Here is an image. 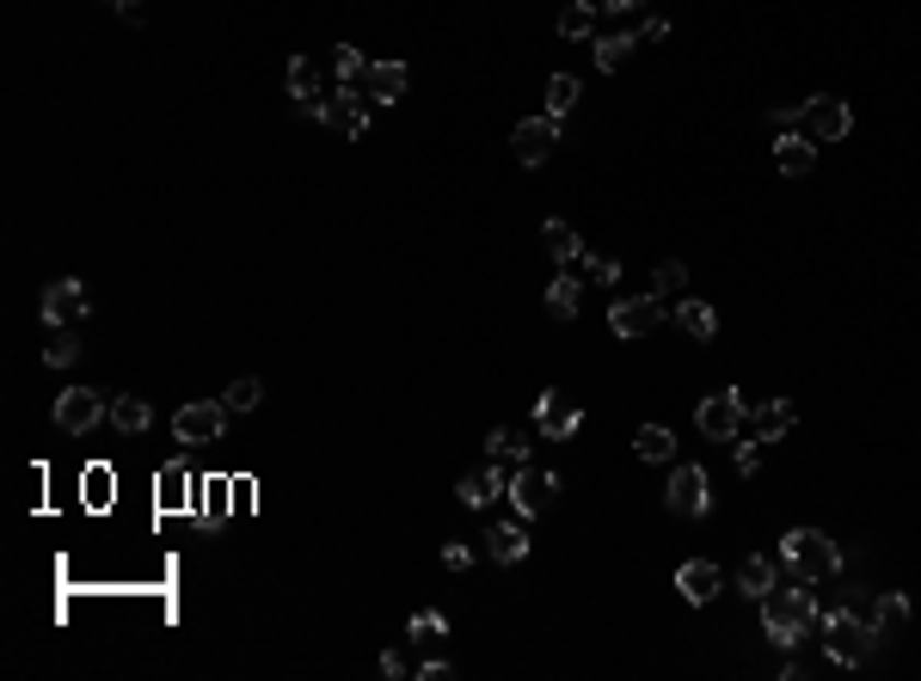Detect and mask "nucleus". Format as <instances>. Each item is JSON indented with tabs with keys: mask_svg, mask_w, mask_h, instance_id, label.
<instances>
[{
	"mask_svg": "<svg viewBox=\"0 0 921 681\" xmlns=\"http://www.w3.org/2000/svg\"><path fill=\"white\" fill-rule=\"evenodd\" d=\"M817 614H824L817 589L811 584H793V577H781V584L762 596V633L774 638V650L805 645V638L817 633Z\"/></svg>",
	"mask_w": 921,
	"mask_h": 681,
	"instance_id": "obj_1",
	"label": "nucleus"
},
{
	"mask_svg": "<svg viewBox=\"0 0 921 681\" xmlns=\"http://www.w3.org/2000/svg\"><path fill=\"white\" fill-rule=\"evenodd\" d=\"M781 577H793V584H824V577H842V546L829 541L824 528H786Z\"/></svg>",
	"mask_w": 921,
	"mask_h": 681,
	"instance_id": "obj_2",
	"label": "nucleus"
},
{
	"mask_svg": "<svg viewBox=\"0 0 921 681\" xmlns=\"http://www.w3.org/2000/svg\"><path fill=\"white\" fill-rule=\"evenodd\" d=\"M817 626H824V657H829V663H842V669L873 663V650L885 645V638H878L866 620H854L848 608H824V614H817Z\"/></svg>",
	"mask_w": 921,
	"mask_h": 681,
	"instance_id": "obj_3",
	"label": "nucleus"
},
{
	"mask_svg": "<svg viewBox=\"0 0 921 681\" xmlns=\"http://www.w3.org/2000/svg\"><path fill=\"white\" fill-rule=\"evenodd\" d=\"M774 129H798V136H811L817 148L824 141H842L854 129V111L842 99H805V105H781L774 111Z\"/></svg>",
	"mask_w": 921,
	"mask_h": 681,
	"instance_id": "obj_4",
	"label": "nucleus"
},
{
	"mask_svg": "<svg viewBox=\"0 0 921 681\" xmlns=\"http://www.w3.org/2000/svg\"><path fill=\"white\" fill-rule=\"evenodd\" d=\"M670 320V308H664V295H614V308H609V332L614 338H652L657 325Z\"/></svg>",
	"mask_w": 921,
	"mask_h": 681,
	"instance_id": "obj_5",
	"label": "nucleus"
},
{
	"mask_svg": "<svg viewBox=\"0 0 921 681\" xmlns=\"http://www.w3.org/2000/svg\"><path fill=\"white\" fill-rule=\"evenodd\" d=\"M694 424H701L706 442H737V430L750 424V405H744V393H737V388L706 393V400L694 405Z\"/></svg>",
	"mask_w": 921,
	"mask_h": 681,
	"instance_id": "obj_6",
	"label": "nucleus"
},
{
	"mask_svg": "<svg viewBox=\"0 0 921 681\" xmlns=\"http://www.w3.org/2000/svg\"><path fill=\"white\" fill-rule=\"evenodd\" d=\"M706 504H713V480H706V466L682 461L670 473V485H664V510L682 516V522H694V516H706Z\"/></svg>",
	"mask_w": 921,
	"mask_h": 681,
	"instance_id": "obj_7",
	"label": "nucleus"
},
{
	"mask_svg": "<svg viewBox=\"0 0 921 681\" xmlns=\"http://www.w3.org/2000/svg\"><path fill=\"white\" fill-rule=\"evenodd\" d=\"M105 418H111V400H105V393H93V388H62V393H56V430L93 436Z\"/></svg>",
	"mask_w": 921,
	"mask_h": 681,
	"instance_id": "obj_8",
	"label": "nucleus"
},
{
	"mask_svg": "<svg viewBox=\"0 0 921 681\" xmlns=\"http://www.w3.org/2000/svg\"><path fill=\"white\" fill-rule=\"evenodd\" d=\"M510 504L516 516H546L553 504H560V473H546V466H529V461H516V480H510Z\"/></svg>",
	"mask_w": 921,
	"mask_h": 681,
	"instance_id": "obj_9",
	"label": "nucleus"
},
{
	"mask_svg": "<svg viewBox=\"0 0 921 681\" xmlns=\"http://www.w3.org/2000/svg\"><path fill=\"white\" fill-rule=\"evenodd\" d=\"M37 313H44V325L56 332V325L87 320V313H93V295H87V282H80V277H62V282H49V289H44Z\"/></svg>",
	"mask_w": 921,
	"mask_h": 681,
	"instance_id": "obj_10",
	"label": "nucleus"
},
{
	"mask_svg": "<svg viewBox=\"0 0 921 681\" xmlns=\"http://www.w3.org/2000/svg\"><path fill=\"white\" fill-rule=\"evenodd\" d=\"M510 148H516V160L522 166H546V154L560 148V117H522V124L510 129Z\"/></svg>",
	"mask_w": 921,
	"mask_h": 681,
	"instance_id": "obj_11",
	"label": "nucleus"
},
{
	"mask_svg": "<svg viewBox=\"0 0 921 681\" xmlns=\"http://www.w3.org/2000/svg\"><path fill=\"white\" fill-rule=\"evenodd\" d=\"M584 430V405L572 400V393H541V405H534V436H546V442H565V436Z\"/></svg>",
	"mask_w": 921,
	"mask_h": 681,
	"instance_id": "obj_12",
	"label": "nucleus"
},
{
	"mask_svg": "<svg viewBox=\"0 0 921 681\" xmlns=\"http://www.w3.org/2000/svg\"><path fill=\"white\" fill-rule=\"evenodd\" d=\"M221 424H228V405L221 400H191V405H179L172 436L179 442H221Z\"/></svg>",
	"mask_w": 921,
	"mask_h": 681,
	"instance_id": "obj_13",
	"label": "nucleus"
},
{
	"mask_svg": "<svg viewBox=\"0 0 921 681\" xmlns=\"http://www.w3.org/2000/svg\"><path fill=\"white\" fill-rule=\"evenodd\" d=\"M369 105H376V99L362 93V86H338L332 105H320V124L338 129V136H362V129H369Z\"/></svg>",
	"mask_w": 921,
	"mask_h": 681,
	"instance_id": "obj_14",
	"label": "nucleus"
},
{
	"mask_svg": "<svg viewBox=\"0 0 921 681\" xmlns=\"http://www.w3.org/2000/svg\"><path fill=\"white\" fill-rule=\"evenodd\" d=\"M676 589H682V602L706 608L718 589H725V572H718L713 558H682V565H676Z\"/></svg>",
	"mask_w": 921,
	"mask_h": 681,
	"instance_id": "obj_15",
	"label": "nucleus"
},
{
	"mask_svg": "<svg viewBox=\"0 0 921 681\" xmlns=\"http://www.w3.org/2000/svg\"><path fill=\"white\" fill-rule=\"evenodd\" d=\"M516 480V466H480V473H461V485H454V497L468 504V510H485L492 497H504Z\"/></svg>",
	"mask_w": 921,
	"mask_h": 681,
	"instance_id": "obj_16",
	"label": "nucleus"
},
{
	"mask_svg": "<svg viewBox=\"0 0 921 681\" xmlns=\"http://www.w3.org/2000/svg\"><path fill=\"white\" fill-rule=\"evenodd\" d=\"M412 86V68L406 62H369L362 68V93L376 99V105H400Z\"/></svg>",
	"mask_w": 921,
	"mask_h": 681,
	"instance_id": "obj_17",
	"label": "nucleus"
},
{
	"mask_svg": "<svg viewBox=\"0 0 921 681\" xmlns=\"http://www.w3.org/2000/svg\"><path fill=\"white\" fill-rule=\"evenodd\" d=\"M817 166V141L798 136V129H781V141H774V172L781 178H811Z\"/></svg>",
	"mask_w": 921,
	"mask_h": 681,
	"instance_id": "obj_18",
	"label": "nucleus"
},
{
	"mask_svg": "<svg viewBox=\"0 0 921 681\" xmlns=\"http://www.w3.org/2000/svg\"><path fill=\"white\" fill-rule=\"evenodd\" d=\"M485 558H498V565H522V558H529V516L492 528V534H485Z\"/></svg>",
	"mask_w": 921,
	"mask_h": 681,
	"instance_id": "obj_19",
	"label": "nucleus"
},
{
	"mask_svg": "<svg viewBox=\"0 0 921 681\" xmlns=\"http://www.w3.org/2000/svg\"><path fill=\"white\" fill-rule=\"evenodd\" d=\"M289 99H296L308 117H320V68H313V56H289Z\"/></svg>",
	"mask_w": 921,
	"mask_h": 681,
	"instance_id": "obj_20",
	"label": "nucleus"
},
{
	"mask_svg": "<svg viewBox=\"0 0 921 681\" xmlns=\"http://www.w3.org/2000/svg\"><path fill=\"white\" fill-rule=\"evenodd\" d=\"M750 424H756L762 442H781V436L798 424V405L793 400H768V405H756V412H750Z\"/></svg>",
	"mask_w": 921,
	"mask_h": 681,
	"instance_id": "obj_21",
	"label": "nucleus"
},
{
	"mask_svg": "<svg viewBox=\"0 0 921 681\" xmlns=\"http://www.w3.org/2000/svg\"><path fill=\"white\" fill-rule=\"evenodd\" d=\"M541 246H546V258L565 264V270L584 258V240H578V228H572V221H546V228H541Z\"/></svg>",
	"mask_w": 921,
	"mask_h": 681,
	"instance_id": "obj_22",
	"label": "nucleus"
},
{
	"mask_svg": "<svg viewBox=\"0 0 921 681\" xmlns=\"http://www.w3.org/2000/svg\"><path fill=\"white\" fill-rule=\"evenodd\" d=\"M774 584H781V565H774L768 553H750L744 565H737V589H744V596H756V602H762Z\"/></svg>",
	"mask_w": 921,
	"mask_h": 681,
	"instance_id": "obj_23",
	"label": "nucleus"
},
{
	"mask_svg": "<svg viewBox=\"0 0 921 681\" xmlns=\"http://www.w3.org/2000/svg\"><path fill=\"white\" fill-rule=\"evenodd\" d=\"M676 325H682L694 344H713L718 338V313L706 301H676Z\"/></svg>",
	"mask_w": 921,
	"mask_h": 681,
	"instance_id": "obj_24",
	"label": "nucleus"
},
{
	"mask_svg": "<svg viewBox=\"0 0 921 681\" xmlns=\"http://www.w3.org/2000/svg\"><path fill=\"white\" fill-rule=\"evenodd\" d=\"M633 49H640V37H633V32H609V37H596V68H602V74H621Z\"/></svg>",
	"mask_w": 921,
	"mask_h": 681,
	"instance_id": "obj_25",
	"label": "nucleus"
},
{
	"mask_svg": "<svg viewBox=\"0 0 921 681\" xmlns=\"http://www.w3.org/2000/svg\"><path fill=\"white\" fill-rule=\"evenodd\" d=\"M111 424L124 436H141L154 424V412H148V400H136V393H117V400H111Z\"/></svg>",
	"mask_w": 921,
	"mask_h": 681,
	"instance_id": "obj_26",
	"label": "nucleus"
},
{
	"mask_svg": "<svg viewBox=\"0 0 921 681\" xmlns=\"http://www.w3.org/2000/svg\"><path fill=\"white\" fill-rule=\"evenodd\" d=\"M578 301H584L578 277H572V270H560V277H553V289H546V313H553V320H578Z\"/></svg>",
	"mask_w": 921,
	"mask_h": 681,
	"instance_id": "obj_27",
	"label": "nucleus"
},
{
	"mask_svg": "<svg viewBox=\"0 0 921 681\" xmlns=\"http://www.w3.org/2000/svg\"><path fill=\"white\" fill-rule=\"evenodd\" d=\"M633 454H640V461H676V436L664 430V424H640V436H633Z\"/></svg>",
	"mask_w": 921,
	"mask_h": 681,
	"instance_id": "obj_28",
	"label": "nucleus"
},
{
	"mask_svg": "<svg viewBox=\"0 0 921 681\" xmlns=\"http://www.w3.org/2000/svg\"><path fill=\"white\" fill-rule=\"evenodd\" d=\"M578 99H584V86H578L572 74H553V80H546V117H560V124H565V117L578 111Z\"/></svg>",
	"mask_w": 921,
	"mask_h": 681,
	"instance_id": "obj_29",
	"label": "nucleus"
},
{
	"mask_svg": "<svg viewBox=\"0 0 921 681\" xmlns=\"http://www.w3.org/2000/svg\"><path fill=\"white\" fill-rule=\"evenodd\" d=\"M596 32V0H572L560 13V37H572V44H584V37Z\"/></svg>",
	"mask_w": 921,
	"mask_h": 681,
	"instance_id": "obj_30",
	"label": "nucleus"
},
{
	"mask_svg": "<svg viewBox=\"0 0 921 681\" xmlns=\"http://www.w3.org/2000/svg\"><path fill=\"white\" fill-rule=\"evenodd\" d=\"M485 449L498 454V461H529V430H516V424H498Z\"/></svg>",
	"mask_w": 921,
	"mask_h": 681,
	"instance_id": "obj_31",
	"label": "nucleus"
},
{
	"mask_svg": "<svg viewBox=\"0 0 921 681\" xmlns=\"http://www.w3.org/2000/svg\"><path fill=\"white\" fill-rule=\"evenodd\" d=\"M903 620H909V596H897V589H878V638H890Z\"/></svg>",
	"mask_w": 921,
	"mask_h": 681,
	"instance_id": "obj_32",
	"label": "nucleus"
},
{
	"mask_svg": "<svg viewBox=\"0 0 921 681\" xmlns=\"http://www.w3.org/2000/svg\"><path fill=\"white\" fill-rule=\"evenodd\" d=\"M362 68H369V56H362V49H350V44L332 49V74H338V86H362Z\"/></svg>",
	"mask_w": 921,
	"mask_h": 681,
	"instance_id": "obj_33",
	"label": "nucleus"
},
{
	"mask_svg": "<svg viewBox=\"0 0 921 681\" xmlns=\"http://www.w3.org/2000/svg\"><path fill=\"white\" fill-rule=\"evenodd\" d=\"M258 400H265V381H258V374H240L234 388L221 393V405H228V412H252Z\"/></svg>",
	"mask_w": 921,
	"mask_h": 681,
	"instance_id": "obj_34",
	"label": "nucleus"
},
{
	"mask_svg": "<svg viewBox=\"0 0 921 681\" xmlns=\"http://www.w3.org/2000/svg\"><path fill=\"white\" fill-rule=\"evenodd\" d=\"M74 357H80L74 332H68V325H56V332H49V344H44V362H49V369H68Z\"/></svg>",
	"mask_w": 921,
	"mask_h": 681,
	"instance_id": "obj_35",
	"label": "nucleus"
},
{
	"mask_svg": "<svg viewBox=\"0 0 921 681\" xmlns=\"http://www.w3.org/2000/svg\"><path fill=\"white\" fill-rule=\"evenodd\" d=\"M688 289V264H676V258H664L652 270V295H682Z\"/></svg>",
	"mask_w": 921,
	"mask_h": 681,
	"instance_id": "obj_36",
	"label": "nucleus"
},
{
	"mask_svg": "<svg viewBox=\"0 0 921 681\" xmlns=\"http://www.w3.org/2000/svg\"><path fill=\"white\" fill-rule=\"evenodd\" d=\"M578 264H584V277H590L596 289H609V282L621 277V264H614V258H602V252H584Z\"/></svg>",
	"mask_w": 921,
	"mask_h": 681,
	"instance_id": "obj_37",
	"label": "nucleus"
},
{
	"mask_svg": "<svg viewBox=\"0 0 921 681\" xmlns=\"http://www.w3.org/2000/svg\"><path fill=\"white\" fill-rule=\"evenodd\" d=\"M412 638H418V645H430V638H442L449 633V620L437 614V608H424V614H412V626H406Z\"/></svg>",
	"mask_w": 921,
	"mask_h": 681,
	"instance_id": "obj_38",
	"label": "nucleus"
},
{
	"mask_svg": "<svg viewBox=\"0 0 921 681\" xmlns=\"http://www.w3.org/2000/svg\"><path fill=\"white\" fill-rule=\"evenodd\" d=\"M756 466H762V436H756V442H737V473L750 480Z\"/></svg>",
	"mask_w": 921,
	"mask_h": 681,
	"instance_id": "obj_39",
	"label": "nucleus"
},
{
	"mask_svg": "<svg viewBox=\"0 0 921 681\" xmlns=\"http://www.w3.org/2000/svg\"><path fill=\"white\" fill-rule=\"evenodd\" d=\"M381 676H418V663H412L406 650H381Z\"/></svg>",
	"mask_w": 921,
	"mask_h": 681,
	"instance_id": "obj_40",
	"label": "nucleus"
},
{
	"mask_svg": "<svg viewBox=\"0 0 921 681\" xmlns=\"http://www.w3.org/2000/svg\"><path fill=\"white\" fill-rule=\"evenodd\" d=\"M442 565H449V572H468L473 553H468V546H442Z\"/></svg>",
	"mask_w": 921,
	"mask_h": 681,
	"instance_id": "obj_41",
	"label": "nucleus"
},
{
	"mask_svg": "<svg viewBox=\"0 0 921 681\" xmlns=\"http://www.w3.org/2000/svg\"><path fill=\"white\" fill-rule=\"evenodd\" d=\"M418 676H424V681H442V676H454V669L442 663V657H424V663H418Z\"/></svg>",
	"mask_w": 921,
	"mask_h": 681,
	"instance_id": "obj_42",
	"label": "nucleus"
},
{
	"mask_svg": "<svg viewBox=\"0 0 921 681\" xmlns=\"http://www.w3.org/2000/svg\"><path fill=\"white\" fill-rule=\"evenodd\" d=\"M117 19H124V25H148V13H141L136 0H117Z\"/></svg>",
	"mask_w": 921,
	"mask_h": 681,
	"instance_id": "obj_43",
	"label": "nucleus"
},
{
	"mask_svg": "<svg viewBox=\"0 0 921 681\" xmlns=\"http://www.w3.org/2000/svg\"><path fill=\"white\" fill-rule=\"evenodd\" d=\"M640 37H652V44H657V37H670V19H645V25H640Z\"/></svg>",
	"mask_w": 921,
	"mask_h": 681,
	"instance_id": "obj_44",
	"label": "nucleus"
},
{
	"mask_svg": "<svg viewBox=\"0 0 921 681\" xmlns=\"http://www.w3.org/2000/svg\"><path fill=\"white\" fill-rule=\"evenodd\" d=\"M596 7H609V13H640L645 0H596Z\"/></svg>",
	"mask_w": 921,
	"mask_h": 681,
	"instance_id": "obj_45",
	"label": "nucleus"
},
{
	"mask_svg": "<svg viewBox=\"0 0 921 681\" xmlns=\"http://www.w3.org/2000/svg\"><path fill=\"white\" fill-rule=\"evenodd\" d=\"M111 7H117V0H111Z\"/></svg>",
	"mask_w": 921,
	"mask_h": 681,
	"instance_id": "obj_46",
	"label": "nucleus"
}]
</instances>
